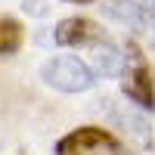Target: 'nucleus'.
<instances>
[{"instance_id": "0eeeda50", "label": "nucleus", "mask_w": 155, "mask_h": 155, "mask_svg": "<svg viewBox=\"0 0 155 155\" xmlns=\"http://www.w3.org/2000/svg\"><path fill=\"white\" fill-rule=\"evenodd\" d=\"M25 41V28L22 22H16L12 16H0V56L16 53Z\"/></svg>"}, {"instance_id": "f257e3e1", "label": "nucleus", "mask_w": 155, "mask_h": 155, "mask_svg": "<svg viewBox=\"0 0 155 155\" xmlns=\"http://www.w3.org/2000/svg\"><path fill=\"white\" fill-rule=\"evenodd\" d=\"M41 78L47 87L59 90V93H84V90H90L96 84V71L71 53L50 56L41 65Z\"/></svg>"}, {"instance_id": "20e7f679", "label": "nucleus", "mask_w": 155, "mask_h": 155, "mask_svg": "<svg viewBox=\"0 0 155 155\" xmlns=\"http://www.w3.org/2000/svg\"><path fill=\"white\" fill-rule=\"evenodd\" d=\"M118 149H124V146L109 130L93 127V124L78 127V130L65 134L56 143V155H112V152H118Z\"/></svg>"}, {"instance_id": "7ed1b4c3", "label": "nucleus", "mask_w": 155, "mask_h": 155, "mask_svg": "<svg viewBox=\"0 0 155 155\" xmlns=\"http://www.w3.org/2000/svg\"><path fill=\"white\" fill-rule=\"evenodd\" d=\"M127 56H130V65H127V74H124V96L127 102H134L137 109H155V81H152V68L146 56L140 53L137 44H127Z\"/></svg>"}, {"instance_id": "423d86ee", "label": "nucleus", "mask_w": 155, "mask_h": 155, "mask_svg": "<svg viewBox=\"0 0 155 155\" xmlns=\"http://www.w3.org/2000/svg\"><path fill=\"white\" fill-rule=\"evenodd\" d=\"M90 59H93V71L99 78H124L127 74V65H130V56H127V50L112 44V41H102L93 47V53H90Z\"/></svg>"}, {"instance_id": "f03ea898", "label": "nucleus", "mask_w": 155, "mask_h": 155, "mask_svg": "<svg viewBox=\"0 0 155 155\" xmlns=\"http://www.w3.org/2000/svg\"><path fill=\"white\" fill-rule=\"evenodd\" d=\"M102 112L112 121V127H118L140 149H155V127H152L149 115L143 109H137L134 102H121V99L109 96V99H102Z\"/></svg>"}, {"instance_id": "6e6552de", "label": "nucleus", "mask_w": 155, "mask_h": 155, "mask_svg": "<svg viewBox=\"0 0 155 155\" xmlns=\"http://www.w3.org/2000/svg\"><path fill=\"white\" fill-rule=\"evenodd\" d=\"M112 155H134V152H127V149H118V152H112Z\"/></svg>"}, {"instance_id": "1a4fd4ad", "label": "nucleus", "mask_w": 155, "mask_h": 155, "mask_svg": "<svg viewBox=\"0 0 155 155\" xmlns=\"http://www.w3.org/2000/svg\"><path fill=\"white\" fill-rule=\"evenodd\" d=\"M68 3H93V0H68Z\"/></svg>"}, {"instance_id": "39448f33", "label": "nucleus", "mask_w": 155, "mask_h": 155, "mask_svg": "<svg viewBox=\"0 0 155 155\" xmlns=\"http://www.w3.org/2000/svg\"><path fill=\"white\" fill-rule=\"evenodd\" d=\"M53 41L59 47H68V50H78V47H90V50H93L96 44L109 41V37H106V31H102L93 19H87V16H68V19L56 22Z\"/></svg>"}]
</instances>
